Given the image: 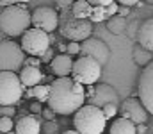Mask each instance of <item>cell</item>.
Returning <instances> with one entry per match:
<instances>
[{"instance_id":"38","label":"cell","mask_w":153,"mask_h":134,"mask_svg":"<svg viewBox=\"0 0 153 134\" xmlns=\"http://www.w3.org/2000/svg\"><path fill=\"white\" fill-rule=\"evenodd\" d=\"M68 5H73V4H70V2H64V0L57 2V7H59V9H64V7H68Z\"/></svg>"},{"instance_id":"37","label":"cell","mask_w":153,"mask_h":134,"mask_svg":"<svg viewBox=\"0 0 153 134\" xmlns=\"http://www.w3.org/2000/svg\"><path fill=\"white\" fill-rule=\"evenodd\" d=\"M119 5H125V7H132V5H137V2L135 0H121V4Z\"/></svg>"},{"instance_id":"30","label":"cell","mask_w":153,"mask_h":134,"mask_svg":"<svg viewBox=\"0 0 153 134\" xmlns=\"http://www.w3.org/2000/svg\"><path fill=\"white\" fill-rule=\"evenodd\" d=\"M66 54L73 55V54H80V43H68L66 45Z\"/></svg>"},{"instance_id":"22","label":"cell","mask_w":153,"mask_h":134,"mask_svg":"<svg viewBox=\"0 0 153 134\" xmlns=\"http://www.w3.org/2000/svg\"><path fill=\"white\" fill-rule=\"evenodd\" d=\"M32 97L38 100L39 104L48 102V97H50V86L39 84V86H36V88H32Z\"/></svg>"},{"instance_id":"33","label":"cell","mask_w":153,"mask_h":134,"mask_svg":"<svg viewBox=\"0 0 153 134\" xmlns=\"http://www.w3.org/2000/svg\"><path fill=\"white\" fill-rule=\"evenodd\" d=\"M39 64H41V59H39V57H29V59H25V66L39 68Z\"/></svg>"},{"instance_id":"1","label":"cell","mask_w":153,"mask_h":134,"mask_svg":"<svg viewBox=\"0 0 153 134\" xmlns=\"http://www.w3.org/2000/svg\"><path fill=\"white\" fill-rule=\"evenodd\" d=\"M85 102V88L78 84L71 77L55 79L50 84L48 107L55 115H73Z\"/></svg>"},{"instance_id":"6","label":"cell","mask_w":153,"mask_h":134,"mask_svg":"<svg viewBox=\"0 0 153 134\" xmlns=\"http://www.w3.org/2000/svg\"><path fill=\"white\" fill-rule=\"evenodd\" d=\"M23 97L20 75L13 72H0V106H16Z\"/></svg>"},{"instance_id":"13","label":"cell","mask_w":153,"mask_h":134,"mask_svg":"<svg viewBox=\"0 0 153 134\" xmlns=\"http://www.w3.org/2000/svg\"><path fill=\"white\" fill-rule=\"evenodd\" d=\"M89 106H94V107H98V109H103L105 106H109V104H114L117 106V102H119V95H117V91H116L111 84H98V86H94L93 89V95L89 97Z\"/></svg>"},{"instance_id":"19","label":"cell","mask_w":153,"mask_h":134,"mask_svg":"<svg viewBox=\"0 0 153 134\" xmlns=\"http://www.w3.org/2000/svg\"><path fill=\"white\" fill-rule=\"evenodd\" d=\"M71 13H73V16L78 18V20H89L91 18V13H93V5L87 0H76V2H73V5H71Z\"/></svg>"},{"instance_id":"17","label":"cell","mask_w":153,"mask_h":134,"mask_svg":"<svg viewBox=\"0 0 153 134\" xmlns=\"http://www.w3.org/2000/svg\"><path fill=\"white\" fill-rule=\"evenodd\" d=\"M20 81L23 84V88H36L39 86V82L43 81V73L39 68H32V66H23L20 72Z\"/></svg>"},{"instance_id":"28","label":"cell","mask_w":153,"mask_h":134,"mask_svg":"<svg viewBox=\"0 0 153 134\" xmlns=\"http://www.w3.org/2000/svg\"><path fill=\"white\" fill-rule=\"evenodd\" d=\"M102 111H103V115H105V118H107V120H109V118H114L116 115H117V106L109 104V106H105Z\"/></svg>"},{"instance_id":"7","label":"cell","mask_w":153,"mask_h":134,"mask_svg":"<svg viewBox=\"0 0 153 134\" xmlns=\"http://www.w3.org/2000/svg\"><path fill=\"white\" fill-rule=\"evenodd\" d=\"M71 79L76 81L82 86H91L94 82H98V79L102 77V64L98 61H94L93 57H78L73 63V72H71Z\"/></svg>"},{"instance_id":"27","label":"cell","mask_w":153,"mask_h":134,"mask_svg":"<svg viewBox=\"0 0 153 134\" xmlns=\"http://www.w3.org/2000/svg\"><path fill=\"white\" fill-rule=\"evenodd\" d=\"M43 131H45V134H59V124L57 122H45Z\"/></svg>"},{"instance_id":"15","label":"cell","mask_w":153,"mask_h":134,"mask_svg":"<svg viewBox=\"0 0 153 134\" xmlns=\"http://www.w3.org/2000/svg\"><path fill=\"white\" fill-rule=\"evenodd\" d=\"M14 133L16 134H39L41 133V122H39V118L32 116V115L20 116L16 120Z\"/></svg>"},{"instance_id":"10","label":"cell","mask_w":153,"mask_h":134,"mask_svg":"<svg viewBox=\"0 0 153 134\" xmlns=\"http://www.w3.org/2000/svg\"><path fill=\"white\" fill-rule=\"evenodd\" d=\"M32 27L48 32H53L59 27V14L53 7L48 5H41L38 9L32 11Z\"/></svg>"},{"instance_id":"36","label":"cell","mask_w":153,"mask_h":134,"mask_svg":"<svg viewBox=\"0 0 153 134\" xmlns=\"http://www.w3.org/2000/svg\"><path fill=\"white\" fill-rule=\"evenodd\" d=\"M135 131H137V134H146V133H148V125H146V124L135 125Z\"/></svg>"},{"instance_id":"24","label":"cell","mask_w":153,"mask_h":134,"mask_svg":"<svg viewBox=\"0 0 153 134\" xmlns=\"http://www.w3.org/2000/svg\"><path fill=\"white\" fill-rule=\"evenodd\" d=\"M139 29H141V23L137 20L130 22V25H126V34L130 40H137V34H139Z\"/></svg>"},{"instance_id":"18","label":"cell","mask_w":153,"mask_h":134,"mask_svg":"<svg viewBox=\"0 0 153 134\" xmlns=\"http://www.w3.org/2000/svg\"><path fill=\"white\" fill-rule=\"evenodd\" d=\"M109 133L111 134H137V131H135V124H132L130 120L119 116V118H116V122L111 125Z\"/></svg>"},{"instance_id":"8","label":"cell","mask_w":153,"mask_h":134,"mask_svg":"<svg viewBox=\"0 0 153 134\" xmlns=\"http://www.w3.org/2000/svg\"><path fill=\"white\" fill-rule=\"evenodd\" d=\"M50 36L45 31L39 29H29L22 36V50L29 54L30 57H41L48 48H50Z\"/></svg>"},{"instance_id":"21","label":"cell","mask_w":153,"mask_h":134,"mask_svg":"<svg viewBox=\"0 0 153 134\" xmlns=\"http://www.w3.org/2000/svg\"><path fill=\"white\" fill-rule=\"evenodd\" d=\"M126 25H128V23H126V18H121V16H117V14L107 20V29H109V32H112L116 36L126 32Z\"/></svg>"},{"instance_id":"39","label":"cell","mask_w":153,"mask_h":134,"mask_svg":"<svg viewBox=\"0 0 153 134\" xmlns=\"http://www.w3.org/2000/svg\"><path fill=\"white\" fill-rule=\"evenodd\" d=\"M62 134H78V133H76L75 129H68V131H64Z\"/></svg>"},{"instance_id":"29","label":"cell","mask_w":153,"mask_h":134,"mask_svg":"<svg viewBox=\"0 0 153 134\" xmlns=\"http://www.w3.org/2000/svg\"><path fill=\"white\" fill-rule=\"evenodd\" d=\"M117 11H119V4H117V2H112L109 7H105L107 20H109V18H112V16H116V14H117Z\"/></svg>"},{"instance_id":"5","label":"cell","mask_w":153,"mask_h":134,"mask_svg":"<svg viewBox=\"0 0 153 134\" xmlns=\"http://www.w3.org/2000/svg\"><path fill=\"white\" fill-rule=\"evenodd\" d=\"M25 52L22 50V45L13 40H2L0 41V72H18L25 64Z\"/></svg>"},{"instance_id":"2","label":"cell","mask_w":153,"mask_h":134,"mask_svg":"<svg viewBox=\"0 0 153 134\" xmlns=\"http://www.w3.org/2000/svg\"><path fill=\"white\" fill-rule=\"evenodd\" d=\"M32 23V14L23 4H13L0 13V31L9 38L23 36Z\"/></svg>"},{"instance_id":"3","label":"cell","mask_w":153,"mask_h":134,"mask_svg":"<svg viewBox=\"0 0 153 134\" xmlns=\"http://www.w3.org/2000/svg\"><path fill=\"white\" fill-rule=\"evenodd\" d=\"M107 118L102 109L94 106H84L80 107L73 116V125L78 134H102L105 129Z\"/></svg>"},{"instance_id":"14","label":"cell","mask_w":153,"mask_h":134,"mask_svg":"<svg viewBox=\"0 0 153 134\" xmlns=\"http://www.w3.org/2000/svg\"><path fill=\"white\" fill-rule=\"evenodd\" d=\"M73 59H71V55L70 54H57L55 57H53V61L50 63V68H52V72L59 77V79H62V77H70L71 75V72H73Z\"/></svg>"},{"instance_id":"31","label":"cell","mask_w":153,"mask_h":134,"mask_svg":"<svg viewBox=\"0 0 153 134\" xmlns=\"http://www.w3.org/2000/svg\"><path fill=\"white\" fill-rule=\"evenodd\" d=\"M53 57H55V55H53V50H52V48H48V50H46L39 59H41V63H52V61H53Z\"/></svg>"},{"instance_id":"25","label":"cell","mask_w":153,"mask_h":134,"mask_svg":"<svg viewBox=\"0 0 153 134\" xmlns=\"http://www.w3.org/2000/svg\"><path fill=\"white\" fill-rule=\"evenodd\" d=\"M13 129H14L13 118H0V134L13 133Z\"/></svg>"},{"instance_id":"35","label":"cell","mask_w":153,"mask_h":134,"mask_svg":"<svg viewBox=\"0 0 153 134\" xmlns=\"http://www.w3.org/2000/svg\"><path fill=\"white\" fill-rule=\"evenodd\" d=\"M128 7H125V5H119V11H117V16H121V18H126L128 16Z\"/></svg>"},{"instance_id":"32","label":"cell","mask_w":153,"mask_h":134,"mask_svg":"<svg viewBox=\"0 0 153 134\" xmlns=\"http://www.w3.org/2000/svg\"><path fill=\"white\" fill-rule=\"evenodd\" d=\"M41 115L45 116V120H46V122H55V113H53L50 107H45Z\"/></svg>"},{"instance_id":"41","label":"cell","mask_w":153,"mask_h":134,"mask_svg":"<svg viewBox=\"0 0 153 134\" xmlns=\"http://www.w3.org/2000/svg\"><path fill=\"white\" fill-rule=\"evenodd\" d=\"M7 134H16V133H7Z\"/></svg>"},{"instance_id":"12","label":"cell","mask_w":153,"mask_h":134,"mask_svg":"<svg viewBox=\"0 0 153 134\" xmlns=\"http://www.w3.org/2000/svg\"><path fill=\"white\" fill-rule=\"evenodd\" d=\"M150 113L146 111V107L143 106V102L139 98H134V97H128L123 104H121V118H126L130 120L132 124L135 125H141V124H146Z\"/></svg>"},{"instance_id":"4","label":"cell","mask_w":153,"mask_h":134,"mask_svg":"<svg viewBox=\"0 0 153 134\" xmlns=\"http://www.w3.org/2000/svg\"><path fill=\"white\" fill-rule=\"evenodd\" d=\"M59 31L61 34L73 41V43H82L85 40L91 38V32H93V23L91 20H78L73 16L71 11H64L61 16H59Z\"/></svg>"},{"instance_id":"40","label":"cell","mask_w":153,"mask_h":134,"mask_svg":"<svg viewBox=\"0 0 153 134\" xmlns=\"http://www.w3.org/2000/svg\"><path fill=\"white\" fill-rule=\"evenodd\" d=\"M59 50H61L62 54H66V46H64V45H59Z\"/></svg>"},{"instance_id":"16","label":"cell","mask_w":153,"mask_h":134,"mask_svg":"<svg viewBox=\"0 0 153 134\" xmlns=\"http://www.w3.org/2000/svg\"><path fill=\"white\" fill-rule=\"evenodd\" d=\"M137 45H141L148 52H153V18H148L141 23L137 34Z\"/></svg>"},{"instance_id":"34","label":"cell","mask_w":153,"mask_h":134,"mask_svg":"<svg viewBox=\"0 0 153 134\" xmlns=\"http://www.w3.org/2000/svg\"><path fill=\"white\" fill-rule=\"evenodd\" d=\"M30 111L36 113V115H41V113H43V106H41L39 102H34V104H30Z\"/></svg>"},{"instance_id":"11","label":"cell","mask_w":153,"mask_h":134,"mask_svg":"<svg viewBox=\"0 0 153 134\" xmlns=\"http://www.w3.org/2000/svg\"><path fill=\"white\" fill-rule=\"evenodd\" d=\"M137 93H139V100L143 102L146 111L153 115V63L141 72L139 82H137Z\"/></svg>"},{"instance_id":"26","label":"cell","mask_w":153,"mask_h":134,"mask_svg":"<svg viewBox=\"0 0 153 134\" xmlns=\"http://www.w3.org/2000/svg\"><path fill=\"white\" fill-rule=\"evenodd\" d=\"M13 115H16L14 106H0V118H13Z\"/></svg>"},{"instance_id":"23","label":"cell","mask_w":153,"mask_h":134,"mask_svg":"<svg viewBox=\"0 0 153 134\" xmlns=\"http://www.w3.org/2000/svg\"><path fill=\"white\" fill-rule=\"evenodd\" d=\"M91 23H98V22H105L107 20V13L105 7L102 5H93V13H91Z\"/></svg>"},{"instance_id":"20","label":"cell","mask_w":153,"mask_h":134,"mask_svg":"<svg viewBox=\"0 0 153 134\" xmlns=\"http://www.w3.org/2000/svg\"><path fill=\"white\" fill-rule=\"evenodd\" d=\"M132 55H134V63H135L137 66H143V68H146L148 64H152V63H153V52L144 50L141 45H135V46H134V52H132Z\"/></svg>"},{"instance_id":"9","label":"cell","mask_w":153,"mask_h":134,"mask_svg":"<svg viewBox=\"0 0 153 134\" xmlns=\"http://www.w3.org/2000/svg\"><path fill=\"white\" fill-rule=\"evenodd\" d=\"M80 54H82V57H93L102 66H105L111 59V48L100 38H89L85 41H82L80 43Z\"/></svg>"}]
</instances>
